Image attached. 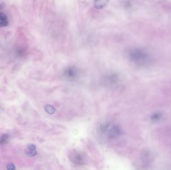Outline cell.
I'll return each instance as SVG.
<instances>
[{"instance_id": "cell-1", "label": "cell", "mask_w": 171, "mask_h": 170, "mask_svg": "<svg viewBox=\"0 0 171 170\" xmlns=\"http://www.w3.org/2000/svg\"><path fill=\"white\" fill-rule=\"evenodd\" d=\"M128 57L131 61L140 66L147 65L151 60L148 53L139 47L131 48L128 51Z\"/></svg>"}, {"instance_id": "cell-2", "label": "cell", "mask_w": 171, "mask_h": 170, "mask_svg": "<svg viewBox=\"0 0 171 170\" xmlns=\"http://www.w3.org/2000/svg\"><path fill=\"white\" fill-rule=\"evenodd\" d=\"M77 70L75 67H69L65 70V75L69 79H74L77 76Z\"/></svg>"}, {"instance_id": "cell-3", "label": "cell", "mask_w": 171, "mask_h": 170, "mask_svg": "<svg viewBox=\"0 0 171 170\" xmlns=\"http://www.w3.org/2000/svg\"><path fill=\"white\" fill-rule=\"evenodd\" d=\"M70 158L71 161L75 164L82 165L84 163L83 159L82 156L78 153H74L73 154H72Z\"/></svg>"}, {"instance_id": "cell-4", "label": "cell", "mask_w": 171, "mask_h": 170, "mask_svg": "<svg viewBox=\"0 0 171 170\" xmlns=\"http://www.w3.org/2000/svg\"><path fill=\"white\" fill-rule=\"evenodd\" d=\"M121 131L120 128L117 126H114L112 127L109 131V138H115L120 135Z\"/></svg>"}, {"instance_id": "cell-5", "label": "cell", "mask_w": 171, "mask_h": 170, "mask_svg": "<svg viewBox=\"0 0 171 170\" xmlns=\"http://www.w3.org/2000/svg\"><path fill=\"white\" fill-rule=\"evenodd\" d=\"M109 1L110 0H95L94 3V7L96 9H102L108 4Z\"/></svg>"}, {"instance_id": "cell-6", "label": "cell", "mask_w": 171, "mask_h": 170, "mask_svg": "<svg viewBox=\"0 0 171 170\" xmlns=\"http://www.w3.org/2000/svg\"><path fill=\"white\" fill-rule=\"evenodd\" d=\"M45 110L48 113L51 114L54 113L55 111V109L54 107L49 105H46L45 107Z\"/></svg>"}, {"instance_id": "cell-7", "label": "cell", "mask_w": 171, "mask_h": 170, "mask_svg": "<svg viewBox=\"0 0 171 170\" xmlns=\"http://www.w3.org/2000/svg\"><path fill=\"white\" fill-rule=\"evenodd\" d=\"M8 138L9 136L7 134H3L0 137V145H2L6 143V142L8 139Z\"/></svg>"}, {"instance_id": "cell-8", "label": "cell", "mask_w": 171, "mask_h": 170, "mask_svg": "<svg viewBox=\"0 0 171 170\" xmlns=\"http://www.w3.org/2000/svg\"><path fill=\"white\" fill-rule=\"evenodd\" d=\"M26 155L29 156V157H33L35 156V155H36L37 154V151H36V150H29L28 151H26Z\"/></svg>"}, {"instance_id": "cell-9", "label": "cell", "mask_w": 171, "mask_h": 170, "mask_svg": "<svg viewBox=\"0 0 171 170\" xmlns=\"http://www.w3.org/2000/svg\"><path fill=\"white\" fill-rule=\"evenodd\" d=\"M6 168L7 170H14L16 169L15 165L13 163H9L7 165Z\"/></svg>"}, {"instance_id": "cell-10", "label": "cell", "mask_w": 171, "mask_h": 170, "mask_svg": "<svg viewBox=\"0 0 171 170\" xmlns=\"http://www.w3.org/2000/svg\"><path fill=\"white\" fill-rule=\"evenodd\" d=\"M8 24H9V23L7 20L0 21V28L7 27L8 25Z\"/></svg>"}, {"instance_id": "cell-11", "label": "cell", "mask_w": 171, "mask_h": 170, "mask_svg": "<svg viewBox=\"0 0 171 170\" xmlns=\"http://www.w3.org/2000/svg\"><path fill=\"white\" fill-rule=\"evenodd\" d=\"M7 19V16L2 12H0V21L6 20Z\"/></svg>"}, {"instance_id": "cell-12", "label": "cell", "mask_w": 171, "mask_h": 170, "mask_svg": "<svg viewBox=\"0 0 171 170\" xmlns=\"http://www.w3.org/2000/svg\"><path fill=\"white\" fill-rule=\"evenodd\" d=\"M27 147L29 149V150H36V146L33 144H28L27 145Z\"/></svg>"}, {"instance_id": "cell-13", "label": "cell", "mask_w": 171, "mask_h": 170, "mask_svg": "<svg viewBox=\"0 0 171 170\" xmlns=\"http://www.w3.org/2000/svg\"><path fill=\"white\" fill-rule=\"evenodd\" d=\"M6 5L5 3H2V4H0V10L5 8L6 7Z\"/></svg>"}]
</instances>
